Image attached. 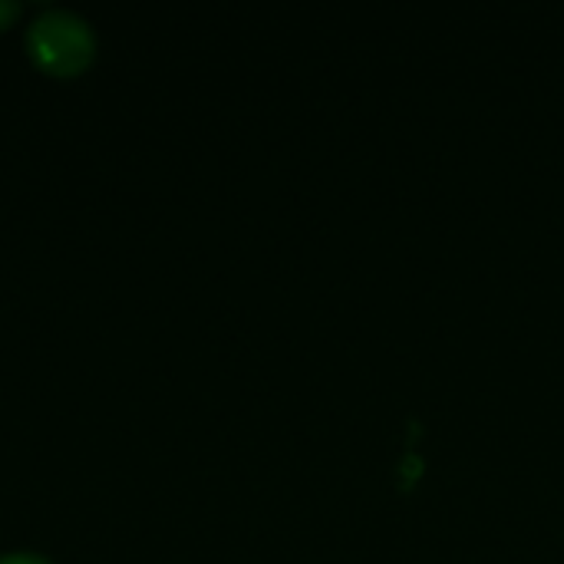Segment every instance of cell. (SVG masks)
Masks as SVG:
<instances>
[{
  "instance_id": "6da1fadb",
  "label": "cell",
  "mask_w": 564,
  "mask_h": 564,
  "mask_svg": "<svg viewBox=\"0 0 564 564\" xmlns=\"http://www.w3.org/2000/svg\"><path fill=\"white\" fill-rule=\"evenodd\" d=\"M26 53L43 73L69 79L93 63L96 33L73 10H43L26 26Z\"/></svg>"
},
{
  "instance_id": "3957f363",
  "label": "cell",
  "mask_w": 564,
  "mask_h": 564,
  "mask_svg": "<svg viewBox=\"0 0 564 564\" xmlns=\"http://www.w3.org/2000/svg\"><path fill=\"white\" fill-rule=\"evenodd\" d=\"M20 3H13V0H0V30H7L17 17H20Z\"/></svg>"
},
{
  "instance_id": "7a4b0ae2",
  "label": "cell",
  "mask_w": 564,
  "mask_h": 564,
  "mask_svg": "<svg viewBox=\"0 0 564 564\" xmlns=\"http://www.w3.org/2000/svg\"><path fill=\"white\" fill-rule=\"evenodd\" d=\"M0 564H53L50 558L36 555V552H10V555H0Z\"/></svg>"
}]
</instances>
